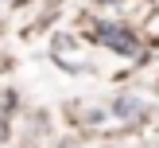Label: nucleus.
Returning a JSON list of instances; mask_svg holds the SVG:
<instances>
[{
    "label": "nucleus",
    "instance_id": "nucleus-1",
    "mask_svg": "<svg viewBox=\"0 0 159 148\" xmlns=\"http://www.w3.org/2000/svg\"><path fill=\"white\" fill-rule=\"evenodd\" d=\"M101 43L113 47V51H120V55H132V51H136V39H132L124 27H101Z\"/></svg>",
    "mask_w": 159,
    "mask_h": 148
},
{
    "label": "nucleus",
    "instance_id": "nucleus-2",
    "mask_svg": "<svg viewBox=\"0 0 159 148\" xmlns=\"http://www.w3.org/2000/svg\"><path fill=\"white\" fill-rule=\"evenodd\" d=\"M136 109H140V98H120V101L113 105V113H116V117H132Z\"/></svg>",
    "mask_w": 159,
    "mask_h": 148
}]
</instances>
